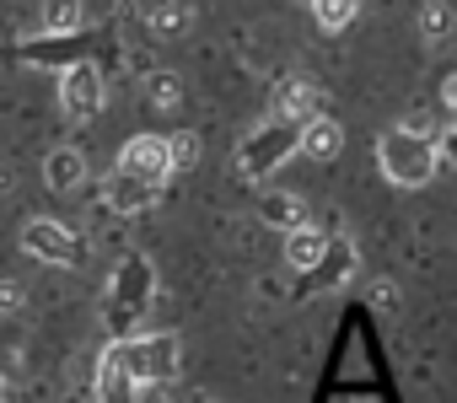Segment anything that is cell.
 Returning <instances> with one entry per match:
<instances>
[{
	"label": "cell",
	"mask_w": 457,
	"mask_h": 403,
	"mask_svg": "<svg viewBox=\"0 0 457 403\" xmlns=\"http://www.w3.org/2000/svg\"><path fill=\"white\" fill-rule=\"evenodd\" d=\"M377 167L393 188H425L441 167V140L425 124H398L377 140Z\"/></svg>",
	"instance_id": "obj_1"
},
{
	"label": "cell",
	"mask_w": 457,
	"mask_h": 403,
	"mask_svg": "<svg viewBox=\"0 0 457 403\" xmlns=\"http://www.w3.org/2000/svg\"><path fill=\"white\" fill-rule=\"evenodd\" d=\"M108 355L119 360V371L135 387H162L178 376V333H140V339H119L108 344Z\"/></svg>",
	"instance_id": "obj_2"
},
{
	"label": "cell",
	"mask_w": 457,
	"mask_h": 403,
	"mask_svg": "<svg viewBox=\"0 0 457 403\" xmlns=\"http://www.w3.org/2000/svg\"><path fill=\"white\" fill-rule=\"evenodd\" d=\"M291 151H302V124L270 113V119L243 140V151H237V172H243V177H270Z\"/></svg>",
	"instance_id": "obj_3"
},
{
	"label": "cell",
	"mask_w": 457,
	"mask_h": 403,
	"mask_svg": "<svg viewBox=\"0 0 457 403\" xmlns=\"http://www.w3.org/2000/svg\"><path fill=\"white\" fill-rule=\"evenodd\" d=\"M151 296H156V269L145 259H124L113 269V285H108L103 312H108V323H140L145 307H151Z\"/></svg>",
	"instance_id": "obj_4"
},
{
	"label": "cell",
	"mask_w": 457,
	"mask_h": 403,
	"mask_svg": "<svg viewBox=\"0 0 457 403\" xmlns=\"http://www.w3.org/2000/svg\"><path fill=\"white\" fill-rule=\"evenodd\" d=\"M119 172L156 188L172 172V140H162V135H129L124 151H119Z\"/></svg>",
	"instance_id": "obj_5"
},
{
	"label": "cell",
	"mask_w": 457,
	"mask_h": 403,
	"mask_svg": "<svg viewBox=\"0 0 457 403\" xmlns=\"http://www.w3.org/2000/svg\"><path fill=\"white\" fill-rule=\"evenodd\" d=\"M103 97H108V86H103V70H97L92 60L65 65V76H60V108H65L71 119H92V113L103 108Z\"/></svg>",
	"instance_id": "obj_6"
},
{
	"label": "cell",
	"mask_w": 457,
	"mask_h": 403,
	"mask_svg": "<svg viewBox=\"0 0 457 403\" xmlns=\"http://www.w3.org/2000/svg\"><path fill=\"white\" fill-rule=\"evenodd\" d=\"M22 253H33V259H44V264H76V259H81L76 237H71L60 221H44V216L22 226Z\"/></svg>",
	"instance_id": "obj_7"
},
{
	"label": "cell",
	"mask_w": 457,
	"mask_h": 403,
	"mask_svg": "<svg viewBox=\"0 0 457 403\" xmlns=\"http://www.w3.org/2000/svg\"><path fill=\"white\" fill-rule=\"evenodd\" d=\"M259 221L291 237V232L307 226V199L291 193V188H259Z\"/></svg>",
	"instance_id": "obj_8"
},
{
	"label": "cell",
	"mask_w": 457,
	"mask_h": 403,
	"mask_svg": "<svg viewBox=\"0 0 457 403\" xmlns=\"http://www.w3.org/2000/svg\"><path fill=\"white\" fill-rule=\"evenodd\" d=\"M318 108H323V92H318L307 76H302V81H286V86H280V97H275V113H280V119H291V124H302V129H307L312 119H323Z\"/></svg>",
	"instance_id": "obj_9"
},
{
	"label": "cell",
	"mask_w": 457,
	"mask_h": 403,
	"mask_svg": "<svg viewBox=\"0 0 457 403\" xmlns=\"http://www.w3.org/2000/svg\"><path fill=\"white\" fill-rule=\"evenodd\" d=\"M328 253H334V243H328L318 226H302V232H291V237H286V264H291L296 275H318Z\"/></svg>",
	"instance_id": "obj_10"
},
{
	"label": "cell",
	"mask_w": 457,
	"mask_h": 403,
	"mask_svg": "<svg viewBox=\"0 0 457 403\" xmlns=\"http://www.w3.org/2000/svg\"><path fill=\"white\" fill-rule=\"evenodd\" d=\"M44 183H49L54 193H71V188H81V183H87V156H81L76 145H60V151H49V156H44Z\"/></svg>",
	"instance_id": "obj_11"
},
{
	"label": "cell",
	"mask_w": 457,
	"mask_h": 403,
	"mask_svg": "<svg viewBox=\"0 0 457 403\" xmlns=\"http://www.w3.org/2000/svg\"><path fill=\"white\" fill-rule=\"evenodd\" d=\"M345 151V129L323 113V119H312L307 129H302V156H312V161H334Z\"/></svg>",
	"instance_id": "obj_12"
},
{
	"label": "cell",
	"mask_w": 457,
	"mask_h": 403,
	"mask_svg": "<svg viewBox=\"0 0 457 403\" xmlns=\"http://www.w3.org/2000/svg\"><path fill=\"white\" fill-rule=\"evenodd\" d=\"M151 183H140V177H124V172H113V183H108V205L113 210H124V216H140V210H151Z\"/></svg>",
	"instance_id": "obj_13"
},
{
	"label": "cell",
	"mask_w": 457,
	"mask_h": 403,
	"mask_svg": "<svg viewBox=\"0 0 457 403\" xmlns=\"http://www.w3.org/2000/svg\"><path fill=\"white\" fill-rule=\"evenodd\" d=\"M135 392H140V387H135V382L119 371V360L103 350V366H97V403H135Z\"/></svg>",
	"instance_id": "obj_14"
},
{
	"label": "cell",
	"mask_w": 457,
	"mask_h": 403,
	"mask_svg": "<svg viewBox=\"0 0 457 403\" xmlns=\"http://www.w3.org/2000/svg\"><path fill=\"white\" fill-rule=\"evenodd\" d=\"M178 97H183V81H178V76H167V70L145 76V103H151L156 113H172V108H178Z\"/></svg>",
	"instance_id": "obj_15"
},
{
	"label": "cell",
	"mask_w": 457,
	"mask_h": 403,
	"mask_svg": "<svg viewBox=\"0 0 457 403\" xmlns=\"http://www.w3.org/2000/svg\"><path fill=\"white\" fill-rule=\"evenodd\" d=\"M355 0H318V6H312V17H318V28L323 33H345L350 22H355Z\"/></svg>",
	"instance_id": "obj_16"
},
{
	"label": "cell",
	"mask_w": 457,
	"mask_h": 403,
	"mask_svg": "<svg viewBox=\"0 0 457 403\" xmlns=\"http://www.w3.org/2000/svg\"><path fill=\"white\" fill-rule=\"evenodd\" d=\"M452 28H457V22H452V6H425V12H420V33H425L430 44L452 38Z\"/></svg>",
	"instance_id": "obj_17"
},
{
	"label": "cell",
	"mask_w": 457,
	"mask_h": 403,
	"mask_svg": "<svg viewBox=\"0 0 457 403\" xmlns=\"http://www.w3.org/2000/svg\"><path fill=\"white\" fill-rule=\"evenodd\" d=\"M188 167H199V135H172V172H188Z\"/></svg>",
	"instance_id": "obj_18"
},
{
	"label": "cell",
	"mask_w": 457,
	"mask_h": 403,
	"mask_svg": "<svg viewBox=\"0 0 457 403\" xmlns=\"http://www.w3.org/2000/svg\"><path fill=\"white\" fill-rule=\"evenodd\" d=\"M188 17H194L188 6H156V12H151V28H156V33H183Z\"/></svg>",
	"instance_id": "obj_19"
},
{
	"label": "cell",
	"mask_w": 457,
	"mask_h": 403,
	"mask_svg": "<svg viewBox=\"0 0 457 403\" xmlns=\"http://www.w3.org/2000/svg\"><path fill=\"white\" fill-rule=\"evenodd\" d=\"M441 108H452V113H457V70L441 81Z\"/></svg>",
	"instance_id": "obj_20"
}]
</instances>
